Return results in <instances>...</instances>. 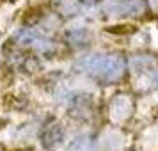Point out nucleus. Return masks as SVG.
Listing matches in <instances>:
<instances>
[{"mask_svg": "<svg viewBox=\"0 0 158 151\" xmlns=\"http://www.w3.org/2000/svg\"><path fill=\"white\" fill-rule=\"evenodd\" d=\"M77 69L98 82L110 84L123 77V73L126 69V61L119 53L91 55V57H84L82 61H78Z\"/></svg>", "mask_w": 158, "mask_h": 151, "instance_id": "1", "label": "nucleus"}, {"mask_svg": "<svg viewBox=\"0 0 158 151\" xmlns=\"http://www.w3.org/2000/svg\"><path fill=\"white\" fill-rule=\"evenodd\" d=\"M60 139H62V130L55 126V128H52L50 132H46V135H44V144L46 146H52V144H57L60 142Z\"/></svg>", "mask_w": 158, "mask_h": 151, "instance_id": "2", "label": "nucleus"}, {"mask_svg": "<svg viewBox=\"0 0 158 151\" xmlns=\"http://www.w3.org/2000/svg\"><path fill=\"white\" fill-rule=\"evenodd\" d=\"M69 39H71L73 44H77V46H82V44H85V41L89 39V36H87L85 30H75L71 36H69ZM89 43V41H87Z\"/></svg>", "mask_w": 158, "mask_h": 151, "instance_id": "3", "label": "nucleus"}]
</instances>
